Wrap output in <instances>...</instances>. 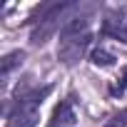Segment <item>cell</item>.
Listing matches in <instances>:
<instances>
[{
    "label": "cell",
    "instance_id": "5",
    "mask_svg": "<svg viewBox=\"0 0 127 127\" xmlns=\"http://www.w3.org/2000/svg\"><path fill=\"white\" fill-rule=\"evenodd\" d=\"M23 62V52H10V55H5V60H3V75H8L15 65H20Z\"/></svg>",
    "mask_w": 127,
    "mask_h": 127
},
{
    "label": "cell",
    "instance_id": "6",
    "mask_svg": "<svg viewBox=\"0 0 127 127\" xmlns=\"http://www.w3.org/2000/svg\"><path fill=\"white\" fill-rule=\"evenodd\" d=\"M105 127H127V107H125V110H120V112H115V115H112V120H110Z\"/></svg>",
    "mask_w": 127,
    "mask_h": 127
},
{
    "label": "cell",
    "instance_id": "2",
    "mask_svg": "<svg viewBox=\"0 0 127 127\" xmlns=\"http://www.w3.org/2000/svg\"><path fill=\"white\" fill-rule=\"evenodd\" d=\"M75 122V110H72V102L70 100H60L57 107L52 110V120H50V127H70Z\"/></svg>",
    "mask_w": 127,
    "mask_h": 127
},
{
    "label": "cell",
    "instance_id": "3",
    "mask_svg": "<svg viewBox=\"0 0 127 127\" xmlns=\"http://www.w3.org/2000/svg\"><path fill=\"white\" fill-rule=\"evenodd\" d=\"M125 92H127V65L122 67V72H120L117 82H115V85H110V95H112V97H117V95H125Z\"/></svg>",
    "mask_w": 127,
    "mask_h": 127
},
{
    "label": "cell",
    "instance_id": "1",
    "mask_svg": "<svg viewBox=\"0 0 127 127\" xmlns=\"http://www.w3.org/2000/svg\"><path fill=\"white\" fill-rule=\"evenodd\" d=\"M90 42V35H80V37H67V40H62V47L57 50V57L65 62V65H72L75 60H80V55L85 52Z\"/></svg>",
    "mask_w": 127,
    "mask_h": 127
},
{
    "label": "cell",
    "instance_id": "4",
    "mask_svg": "<svg viewBox=\"0 0 127 127\" xmlns=\"http://www.w3.org/2000/svg\"><path fill=\"white\" fill-rule=\"evenodd\" d=\"M92 62H95V65H100V67H110L112 65V62H115V57L107 52V50H92Z\"/></svg>",
    "mask_w": 127,
    "mask_h": 127
}]
</instances>
